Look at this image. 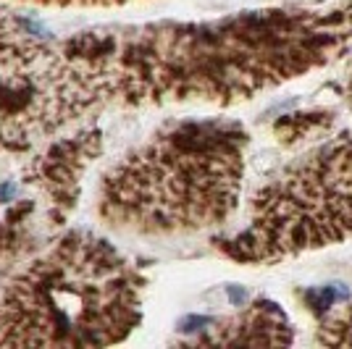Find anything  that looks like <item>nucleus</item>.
<instances>
[{
  "mask_svg": "<svg viewBox=\"0 0 352 349\" xmlns=\"http://www.w3.org/2000/svg\"><path fill=\"white\" fill-rule=\"evenodd\" d=\"M95 100L116 108L248 102L352 47L342 8H263L208 21L108 24L60 40Z\"/></svg>",
  "mask_w": 352,
  "mask_h": 349,
  "instance_id": "1",
  "label": "nucleus"
},
{
  "mask_svg": "<svg viewBox=\"0 0 352 349\" xmlns=\"http://www.w3.org/2000/svg\"><path fill=\"white\" fill-rule=\"evenodd\" d=\"M248 145V131L234 121H171L105 171L98 218L150 239L219 229L239 205Z\"/></svg>",
  "mask_w": 352,
  "mask_h": 349,
  "instance_id": "2",
  "label": "nucleus"
},
{
  "mask_svg": "<svg viewBox=\"0 0 352 349\" xmlns=\"http://www.w3.org/2000/svg\"><path fill=\"white\" fill-rule=\"evenodd\" d=\"M145 276L108 239L72 229L0 291V347H108L142 320Z\"/></svg>",
  "mask_w": 352,
  "mask_h": 349,
  "instance_id": "3",
  "label": "nucleus"
},
{
  "mask_svg": "<svg viewBox=\"0 0 352 349\" xmlns=\"http://www.w3.org/2000/svg\"><path fill=\"white\" fill-rule=\"evenodd\" d=\"M352 239V131L294 160L252 194L248 221L219 249L236 262H279Z\"/></svg>",
  "mask_w": 352,
  "mask_h": 349,
  "instance_id": "4",
  "label": "nucleus"
},
{
  "mask_svg": "<svg viewBox=\"0 0 352 349\" xmlns=\"http://www.w3.org/2000/svg\"><path fill=\"white\" fill-rule=\"evenodd\" d=\"M100 111L60 40L0 11V153L37 150Z\"/></svg>",
  "mask_w": 352,
  "mask_h": 349,
  "instance_id": "5",
  "label": "nucleus"
},
{
  "mask_svg": "<svg viewBox=\"0 0 352 349\" xmlns=\"http://www.w3.org/2000/svg\"><path fill=\"white\" fill-rule=\"evenodd\" d=\"M103 153V134L98 129H79L58 134L45 142L24 168V184L40 194L50 229H60L76 207L82 179L92 160Z\"/></svg>",
  "mask_w": 352,
  "mask_h": 349,
  "instance_id": "6",
  "label": "nucleus"
},
{
  "mask_svg": "<svg viewBox=\"0 0 352 349\" xmlns=\"http://www.w3.org/2000/svg\"><path fill=\"white\" fill-rule=\"evenodd\" d=\"M294 341V328L276 302L258 300L236 315L210 323L195 344L210 347H284Z\"/></svg>",
  "mask_w": 352,
  "mask_h": 349,
  "instance_id": "7",
  "label": "nucleus"
},
{
  "mask_svg": "<svg viewBox=\"0 0 352 349\" xmlns=\"http://www.w3.org/2000/svg\"><path fill=\"white\" fill-rule=\"evenodd\" d=\"M40 210L37 200H21L19 205H14L3 218H0V258H14V255H24L27 245L32 247L34 242V226H45V223H32V218ZM47 218V216H45ZM47 229V226H45Z\"/></svg>",
  "mask_w": 352,
  "mask_h": 349,
  "instance_id": "8",
  "label": "nucleus"
},
{
  "mask_svg": "<svg viewBox=\"0 0 352 349\" xmlns=\"http://www.w3.org/2000/svg\"><path fill=\"white\" fill-rule=\"evenodd\" d=\"M318 341L331 347H350L352 344V302L331 310L318 326Z\"/></svg>",
  "mask_w": 352,
  "mask_h": 349,
  "instance_id": "9",
  "label": "nucleus"
},
{
  "mask_svg": "<svg viewBox=\"0 0 352 349\" xmlns=\"http://www.w3.org/2000/svg\"><path fill=\"white\" fill-rule=\"evenodd\" d=\"M21 3L56 5V8H111V5H124L132 0H21Z\"/></svg>",
  "mask_w": 352,
  "mask_h": 349,
  "instance_id": "10",
  "label": "nucleus"
},
{
  "mask_svg": "<svg viewBox=\"0 0 352 349\" xmlns=\"http://www.w3.org/2000/svg\"><path fill=\"white\" fill-rule=\"evenodd\" d=\"M339 8H342V11H344V16H347V19L352 21V0H344Z\"/></svg>",
  "mask_w": 352,
  "mask_h": 349,
  "instance_id": "11",
  "label": "nucleus"
},
{
  "mask_svg": "<svg viewBox=\"0 0 352 349\" xmlns=\"http://www.w3.org/2000/svg\"><path fill=\"white\" fill-rule=\"evenodd\" d=\"M347 102H350L352 108V74H350V82H347Z\"/></svg>",
  "mask_w": 352,
  "mask_h": 349,
  "instance_id": "12",
  "label": "nucleus"
}]
</instances>
